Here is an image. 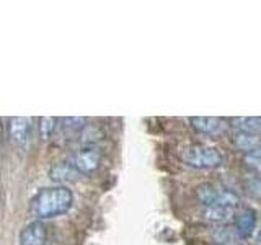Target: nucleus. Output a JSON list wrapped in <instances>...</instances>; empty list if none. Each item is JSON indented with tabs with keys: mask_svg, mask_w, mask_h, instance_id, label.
<instances>
[{
	"mask_svg": "<svg viewBox=\"0 0 261 245\" xmlns=\"http://www.w3.org/2000/svg\"><path fill=\"white\" fill-rule=\"evenodd\" d=\"M73 204V194L67 186H51L39 190L30 203V214L36 220L65 214Z\"/></svg>",
	"mask_w": 261,
	"mask_h": 245,
	"instance_id": "f257e3e1",
	"label": "nucleus"
},
{
	"mask_svg": "<svg viewBox=\"0 0 261 245\" xmlns=\"http://www.w3.org/2000/svg\"><path fill=\"white\" fill-rule=\"evenodd\" d=\"M183 163L193 168H217L222 165L224 157L216 147L206 145V144H191L186 145L179 154Z\"/></svg>",
	"mask_w": 261,
	"mask_h": 245,
	"instance_id": "f03ea898",
	"label": "nucleus"
},
{
	"mask_svg": "<svg viewBox=\"0 0 261 245\" xmlns=\"http://www.w3.org/2000/svg\"><path fill=\"white\" fill-rule=\"evenodd\" d=\"M196 198L202 204V208L206 206H228L237 208L240 203L239 194L227 188L217 186L214 183H202L196 188Z\"/></svg>",
	"mask_w": 261,
	"mask_h": 245,
	"instance_id": "7ed1b4c3",
	"label": "nucleus"
},
{
	"mask_svg": "<svg viewBox=\"0 0 261 245\" xmlns=\"http://www.w3.org/2000/svg\"><path fill=\"white\" fill-rule=\"evenodd\" d=\"M67 162L79 172L80 175L82 174L88 175V174H92V172H95L98 167H100L101 152L93 145H87V147H82V149L73 152Z\"/></svg>",
	"mask_w": 261,
	"mask_h": 245,
	"instance_id": "20e7f679",
	"label": "nucleus"
},
{
	"mask_svg": "<svg viewBox=\"0 0 261 245\" xmlns=\"http://www.w3.org/2000/svg\"><path fill=\"white\" fill-rule=\"evenodd\" d=\"M31 131H33V119L27 116H15L10 119V125H8L10 141L16 147H20V149H24L30 144Z\"/></svg>",
	"mask_w": 261,
	"mask_h": 245,
	"instance_id": "39448f33",
	"label": "nucleus"
},
{
	"mask_svg": "<svg viewBox=\"0 0 261 245\" xmlns=\"http://www.w3.org/2000/svg\"><path fill=\"white\" fill-rule=\"evenodd\" d=\"M256 227V212L251 208H242L233 216V229L240 239H250Z\"/></svg>",
	"mask_w": 261,
	"mask_h": 245,
	"instance_id": "423d86ee",
	"label": "nucleus"
},
{
	"mask_svg": "<svg viewBox=\"0 0 261 245\" xmlns=\"http://www.w3.org/2000/svg\"><path fill=\"white\" fill-rule=\"evenodd\" d=\"M46 239L47 231L43 220H33L20 232V245H44Z\"/></svg>",
	"mask_w": 261,
	"mask_h": 245,
	"instance_id": "0eeeda50",
	"label": "nucleus"
},
{
	"mask_svg": "<svg viewBox=\"0 0 261 245\" xmlns=\"http://www.w3.org/2000/svg\"><path fill=\"white\" fill-rule=\"evenodd\" d=\"M190 125L194 131L207 136H217L225 129V121L217 116H193Z\"/></svg>",
	"mask_w": 261,
	"mask_h": 245,
	"instance_id": "6e6552de",
	"label": "nucleus"
},
{
	"mask_svg": "<svg viewBox=\"0 0 261 245\" xmlns=\"http://www.w3.org/2000/svg\"><path fill=\"white\" fill-rule=\"evenodd\" d=\"M232 142L239 151H243L245 154L261 149V136L259 134H250V133H240L235 131L232 134Z\"/></svg>",
	"mask_w": 261,
	"mask_h": 245,
	"instance_id": "1a4fd4ad",
	"label": "nucleus"
},
{
	"mask_svg": "<svg viewBox=\"0 0 261 245\" xmlns=\"http://www.w3.org/2000/svg\"><path fill=\"white\" fill-rule=\"evenodd\" d=\"M79 175L80 174L70 165L69 162L56 163V165H53L51 170H49V178H51L53 182H57V183L73 182V180H77Z\"/></svg>",
	"mask_w": 261,
	"mask_h": 245,
	"instance_id": "9d476101",
	"label": "nucleus"
},
{
	"mask_svg": "<svg viewBox=\"0 0 261 245\" xmlns=\"http://www.w3.org/2000/svg\"><path fill=\"white\" fill-rule=\"evenodd\" d=\"M204 219L211 220V223H227L228 219L235 216V208L228 206H206L202 208Z\"/></svg>",
	"mask_w": 261,
	"mask_h": 245,
	"instance_id": "9b49d317",
	"label": "nucleus"
},
{
	"mask_svg": "<svg viewBox=\"0 0 261 245\" xmlns=\"http://www.w3.org/2000/svg\"><path fill=\"white\" fill-rule=\"evenodd\" d=\"M230 122L240 133H250V134L261 133V116H239V118H232Z\"/></svg>",
	"mask_w": 261,
	"mask_h": 245,
	"instance_id": "f8f14e48",
	"label": "nucleus"
},
{
	"mask_svg": "<svg viewBox=\"0 0 261 245\" xmlns=\"http://www.w3.org/2000/svg\"><path fill=\"white\" fill-rule=\"evenodd\" d=\"M212 237L219 242V243H222V245H232L235 243L237 239H240L239 235H237L235 232V229L230 227V226H224V227H217L214 234H212Z\"/></svg>",
	"mask_w": 261,
	"mask_h": 245,
	"instance_id": "ddd939ff",
	"label": "nucleus"
},
{
	"mask_svg": "<svg viewBox=\"0 0 261 245\" xmlns=\"http://www.w3.org/2000/svg\"><path fill=\"white\" fill-rule=\"evenodd\" d=\"M56 126H57V118H53V116L39 118V137L43 139V141H47V139L54 134Z\"/></svg>",
	"mask_w": 261,
	"mask_h": 245,
	"instance_id": "4468645a",
	"label": "nucleus"
},
{
	"mask_svg": "<svg viewBox=\"0 0 261 245\" xmlns=\"http://www.w3.org/2000/svg\"><path fill=\"white\" fill-rule=\"evenodd\" d=\"M243 163L248 168H251L253 172H256V174L261 175V149L245 154L243 155Z\"/></svg>",
	"mask_w": 261,
	"mask_h": 245,
	"instance_id": "2eb2a0df",
	"label": "nucleus"
},
{
	"mask_svg": "<svg viewBox=\"0 0 261 245\" xmlns=\"http://www.w3.org/2000/svg\"><path fill=\"white\" fill-rule=\"evenodd\" d=\"M245 190L253 198H261V180L259 178H250L245 182Z\"/></svg>",
	"mask_w": 261,
	"mask_h": 245,
	"instance_id": "dca6fc26",
	"label": "nucleus"
},
{
	"mask_svg": "<svg viewBox=\"0 0 261 245\" xmlns=\"http://www.w3.org/2000/svg\"><path fill=\"white\" fill-rule=\"evenodd\" d=\"M256 245H261V232H259L258 237H256Z\"/></svg>",
	"mask_w": 261,
	"mask_h": 245,
	"instance_id": "f3484780",
	"label": "nucleus"
},
{
	"mask_svg": "<svg viewBox=\"0 0 261 245\" xmlns=\"http://www.w3.org/2000/svg\"><path fill=\"white\" fill-rule=\"evenodd\" d=\"M0 141H2V126H0Z\"/></svg>",
	"mask_w": 261,
	"mask_h": 245,
	"instance_id": "a211bd4d",
	"label": "nucleus"
}]
</instances>
